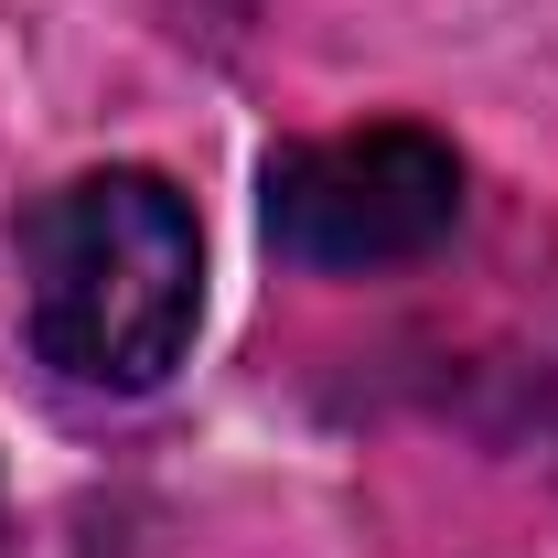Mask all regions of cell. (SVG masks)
Instances as JSON below:
<instances>
[{
    "label": "cell",
    "instance_id": "1",
    "mask_svg": "<svg viewBox=\"0 0 558 558\" xmlns=\"http://www.w3.org/2000/svg\"><path fill=\"white\" fill-rule=\"evenodd\" d=\"M11 247H22V333L65 387L150 398L194 354L205 226L161 172H140V161L75 172L54 194H33Z\"/></svg>",
    "mask_w": 558,
    "mask_h": 558
},
{
    "label": "cell",
    "instance_id": "2",
    "mask_svg": "<svg viewBox=\"0 0 558 558\" xmlns=\"http://www.w3.org/2000/svg\"><path fill=\"white\" fill-rule=\"evenodd\" d=\"M258 205H269V247L290 269H323V279L409 269L462 226V150L418 119L290 140L258 172Z\"/></svg>",
    "mask_w": 558,
    "mask_h": 558
}]
</instances>
